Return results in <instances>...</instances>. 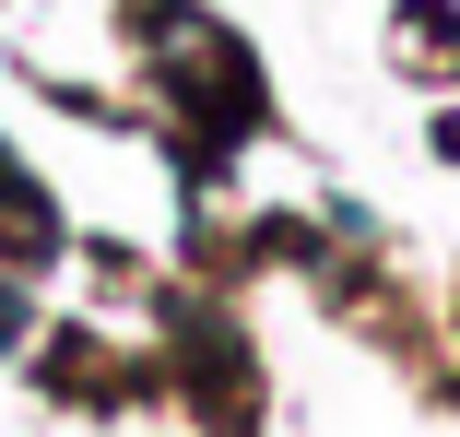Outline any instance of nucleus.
I'll use <instances>...</instances> for the list:
<instances>
[{"instance_id":"nucleus-2","label":"nucleus","mask_w":460,"mask_h":437,"mask_svg":"<svg viewBox=\"0 0 460 437\" xmlns=\"http://www.w3.org/2000/svg\"><path fill=\"white\" fill-rule=\"evenodd\" d=\"M402 59H413V71H460V13L413 0V13H402Z\"/></svg>"},{"instance_id":"nucleus-1","label":"nucleus","mask_w":460,"mask_h":437,"mask_svg":"<svg viewBox=\"0 0 460 437\" xmlns=\"http://www.w3.org/2000/svg\"><path fill=\"white\" fill-rule=\"evenodd\" d=\"M48 236H59V225H48V190L0 154V248H48Z\"/></svg>"},{"instance_id":"nucleus-3","label":"nucleus","mask_w":460,"mask_h":437,"mask_svg":"<svg viewBox=\"0 0 460 437\" xmlns=\"http://www.w3.org/2000/svg\"><path fill=\"white\" fill-rule=\"evenodd\" d=\"M0 343H24V284H0Z\"/></svg>"}]
</instances>
